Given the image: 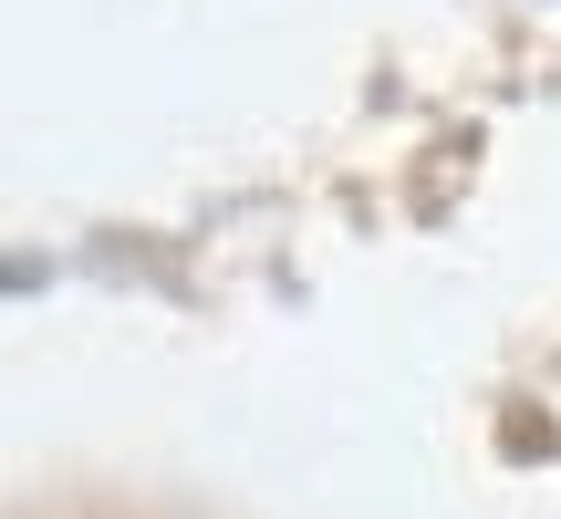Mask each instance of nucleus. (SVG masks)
I'll use <instances>...</instances> for the list:
<instances>
[]
</instances>
